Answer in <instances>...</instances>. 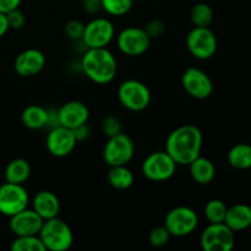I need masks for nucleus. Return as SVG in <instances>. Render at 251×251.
I'll list each match as a JSON object with an SVG mask.
<instances>
[{"mask_svg": "<svg viewBox=\"0 0 251 251\" xmlns=\"http://www.w3.org/2000/svg\"><path fill=\"white\" fill-rule=\"evenodd\" d=\"M202 132L191 124L181 125L168 135L164 151L178 166H189L198 158L202 150Z\"/></svg>", "mask_w": 251, "mask_h": 251, "instance_id": "nucleus-1", "label": "nucleus"}, {"mask_svg": "<svg viewBox=\"0 0 251 251\" xmlns=\"http://www.w3.org/2000/svg\"><path fill=\"white\" fill-rule=\"evenodd\" d=\"M83 74L97 85H107L115 78L117 59L107 48H87L81 59Z\"/></svg>", "mask_w": 251, "mask_h": 251, "instance_id": "nucleus-2", "label": "nucleus"}, {"mask_svg": "<svg viewBox=\"0 0 251 251\" xmlns=\"http://www.w3.org/2000/svg\"><path fill=\"white\" fill-rule=\"evenodd\" d=\"M46 250L66 251L74 244V233L66 222L59 217L43 221L38 233Z\"/></svg>", "mask_w": 251, "mask_h": 251, "instance_id": "nucleus-3", "label": "nucleus"}, {"mask_svg": "<svg viewBox=\"0 0 251 251\" xmlns=\"http://www.w3.org/2000/svg\"><path fill=\"white\" fill-rule=\"evenodd\" d=\"M176 167L178 164L166 151H157L144 159L141 172L149 180L162 183L169 180L176 174Z\"/></svg>", "mask_w": 251, "mask_h": 251, "instance_id": "nucleus-4", "label": "nucleus"}, {"mask_svg": "<svg viewBox=\"0 0 251 251\" xmlns=\"http://www.w3.org/2000/svg\"><path fill=\"white\" fill-rule=\"evenodd\" d=\"M118 98L124 108L130 112H142L151 102V92L144 82L139 80H126L118 88Z\"/></svg>", "mask_w": 251, "mask_h": 251, "instance_id": "nucleus-5", "label": "nucleus"}, {"mask_svg": "<svg viewBox=\"0 0 251 251\" xmlns=\"http://www.w3.org/2000/svg\"><path fill=\"white\" fill-rule=\"evenodd\" d=\"M135 154V144L129 135L119 132L108 137L103 149V159L109 167L126 166Z\"/></svg>", "mask_w": 251, "mask_h": 251, "instance_id": "nucleus-6", "label": "nucleus"}, {"mask_svg": "<svg viewBox=\"0 0 251 251\" xmlns=\"http://www.w3.org/2000/svg\"><path fill=\"white\" fill-rule=\"evenodd\" d=\"M164 227L172 237H186L195 232L199 226V216L188 206H178L169 211L164 217Z\"/></svg>", "mask_w": 251, "mask_h": 251, "instance_id": "nucleus-7", "label": "nucleus"}, {"mask_svg": "<svg viewBox=\"0 0 251 251\" xmlns=\"http://www.w3.org/2000/svg\"><path fill=\"white\" fill-rule=\"evenodd\" d=\"M186 47L194 58L207 60L217 51V37L210 27H194L186 37Z\"/></svg>", "mask_w": 251, "mask_h": 251, "instance_id": "nucleus-8", "label": "nucleus"}, {"mask_svg": "<svg viewBox=\"0 0 251 251\" xmlns=\"http://www.w3.org/2000/svg\"><path fill=\"white\" fill-rule=\"evenodd\" d=\"M234 243V232L225 222L210 223L200 238L201 248L205 251H230Z\"/></svg>", "mask_w": 251, "mask_h": 251, "instance_id": "nucleus-9", "label": "nucleus"}, {"mask_svg": "<svg viewBox=\"0 0 251 251\" xmlns=\"http://www.w3.org/2000/svg\"><path fill=\"white\" fill-rule=\"evenodd\" d=\"M29 195L24 184L4 183L0 185V213L6 217L28 207Z\"/></svg>", "mask_w": 251, "mask_h": 251, "instance_id": "nucleus-10", "label": "nucleus"}, {"mask_svg": "<svg viewBox=\"0 0 251 251\" xmlns=\"http://www.w3.org/2000/svg\"><path fill=\"white\" fill-rule=\"evenodd\" d=\"M114 37L113 22L105 17H96L85 25L81 41L87 48H107Z\"/></svg>", "mask_w": 251, "mask_h": 251, "instance_id": "nucleus-11", "label": "nucleus"}, {"mask_svg": "<svg viewBox=\"0 0 251 251\" xmlns=\"http://www.w3.org/2000/svg\"><path fill=\"white\" fill-rule=\"evenodd\" d=\"M150 44L151 38L141 27H126L117 36L118 48L127 56L142 55L150 48Z\"/></svg>", "mask_w": 251, "mask_h": 251, "instance_id": "nucleus-12", "label": "nucleus"}, {"mask_svg": "<svg viewBox=\"0 0 251 251\" xmlns=\"http://www.w3.org/2000/svg\"><path fill=\"white\" fill-rule=\"evenodd\" d=\"M181 85L189 96L196 100H206L213 92L210 76L199 68H188L181 76Z\"/></svg>", "mask_w": 251, "mask_h": 251, "instance_id": "nucleus-13", "label": "nucleus"}, {"mask_svg": "<svg viewBox=\"0 0 251 251\" xmlns=\"http://www.w3.org/2000/svg\"><path fill=\"white\" fill-rule=\"evenodd\" d=\"M77 140L74 135L73 130L56 125L50 127L46 139V146L49 153L56 158H63L69 156L75 150Z\"/></svg>", "mask_w": 251, "mask_h": 251, "instance_id": "nucleus-14", "label": "nucleus"}, {"mask_svg": "<svg viewBox=\"0 0 251 251\" xmlns=\"http://www.w3.org/2000/svg\"><path fill=\"white\" fill-rule=\"evenodd\" d=\"M42 225H43V218L33 208L28 207L11 216L9 222V227L15 237L38 235Z\"/></svg>", "mask_w": 251, "mask_h": 251, "instance_id": "nucleus-15", "label": "nucleus"}, {"mask_svg": "<svg viewBox=\"0 0 251 251\" xmlns=\"http://www.w3.org/2000/svg\"><path fill=\"white\" fill-rule=\"evenodd\" d=\"M46 66V55L39 49L29 48L16 56L14 69L22 77H32L41 73Z\"/></svg>", "mask_w": 251, "mask_h": 251, "instance_id": "nucleus-16", "label": "nucleus"}, {"mask_svg": "<svg viewBox=\"0 0 251 251\" xmlns=\"http://www.w3.org/2000/svg\"><path fill=\"white\" fill-rule=\"evenodd\" d=\"M58 115L59 125L68 127V129H75L80 125L87 124L90 118V110L87 105L80 100H70L60 107L56 112Z\"/></svg>", "mask_w": 251, "mask_h": 251, "instance_id": "nucleus-17", "label": "nucleus"}, {"mask_svg": "<svg viewBox=\"0 0 251 251\" xmlns=\"http://www.w3.org/2000/svg\"><path fill=\"white\" fill-rule=\"evenodd\" d=\"M32 208L43 218V221L58 217L60 212V201L58 196L48 190H42L34 195Z\"/></svg>", "mask_w": 251, "mask_h": 251, "instance_id": "nucleus-18", "label": "nucleus"}, {"mask_svg": "<svg viewBox=\"0 0 251 251\" xmlns=\"http://www.w3.org/2000/svg\"><path fill=\"white\" fill-rule=\"evenodd\" d=\"M225 223L234 233L248 229L251 226V207L245 203H237L228 207Z\"/></svg>", "mask_w": 251, "mask_h": 251, "instance_id": "nucleus-19", "label": "nucleus"}, {"mask_svg": "<svg viewBox=\"0 0 251 251\" xmlns=\"http://www.w3.org/2000/svg\"><path fill=\"white\" fill-rule=\"evenodd\" d=\"M189 171H190V176L195 183L200 184V185H207V184L212 183V180L216 176V167L206 157L199 156L198 158L194 159L190 164H189Z\"/></svg>", "mask_w": 251, "mask_h": 251, "instance_id": "nucleus-20", "label": "nucleus"}, {"mask_svg": "<svg viewBox=\"0 0 251 251\" xmlns=\"http://www.w3.org/2000/svg\"><path fill=\"white\" fill-rule=\"evenodd\" d=\"M50 112L42 105L31 104L24 109L21 114L22 124L31 130H39L49 125Z\"/></svg>", "mask_w": 251, "mask_h": 251, "instance_id": "nucleus-21", "label": "nucleus"}, {"mask_svg": "<svg viewBox=\"0 0 251 251\" xmlns=\"http://www.w3.org/2000/svg\"><path fill=\"white\" fill-rule=\"evenodd\" d=\"M31 176V166L24 158H15L5 168V180L12 184H25Z\"/></svg>", "mask_w": 251, "mask_h": 251, "instance_id": "nucleus-22", "label": "nucleus"}, {"mask_svg": "<svg viewBox=\"0 0 251 251\" xmlns=\"http://www.w3.org/2000/svg\"><path fill=\"white\" fill-rule=\"evenodd\" d=\"M107 179L109 185L117 190H127L131 188L135 181L134 173L126 166L110 167Z\"/></svg>", "mask_w": 251, "mask_h": 251, "instance_id": "nucleus-23", "label": "nucleus"}, {"mask_svg": "<svg viewBox=\"0 0 251 251\" xmlns=\"http://www.w3.org/2000/svg\"><path fill=\"white\" fill-rule=\"evenodd\" d=\"M228 163L235 169L247 171L251 168V145L238 144L228 152Z\"/></svg>", "mask_w": 251, "mask_h": 251, "instance_id": "nucleus-24", "label": "nucleus"}, {"mask_svg": "<svg viewBox=\"0 0 251 251\" xmlns=\"http://www.w3.org/2000/svg\"><path fill=\"white\" fill-rule=\"evenodd\" d=\"M190 20L194 27H210L213 21V10L206 2H198L190 10Z\"/></svg>", "mask_w": 251, "mask_h": 251, "instance_id": "nucleus-25", "label": "nucleus"}, {"mask_svg": "<svg viewBox=\"0 0 251 251\" xmlns=\"http://www.w3.org/2000/svg\"><path fill=\"white\" fill-rule=\"evenodd\" d=\"M227 205L222 200L213 199L206 203L203 213L208 223H223L227 215Z\"/></svg>", "mask_w": 251, "mask_h": 251, "instance_id": "nucleus-26", "label": "nucleus"}, {"mask_svg": "<svg viewBox=\"0 0 251 251\" xmlns=\"http://www.w3.org/2000/svg\"><path fill=\"white\" fill-rule=\"evenodd\" d=\"M12 251H46L43 243L38 235L16 237L11 244Z\"/></svg>", "mask_w": 251, "mask_h": 251, "instance_id": "nucleus-27", "label": "nucleus"}, {"mask_svg": "<svg viewBox=\"0 0 251 251\" xmlns=\"http://www.w3.org/2000/svg\"><path fill=\"white\" fill-rule=\"evenodd\" d=\"M102 10L112 16H124L131 10L134 0H100Z\"/></svg>", "mask_w": 251, "mask_h": 251, "instance_id": "nucleus-28", "label": "nucleus"}, {"mask_svg": "<svg viewBox=\"0 0 251 251\" xmlns=\"http://www.w3.org/2000/svg\"><path fill=\"white\" fill-rule=\"evenodd\" d=\"M171 238L172 235L168 229L164 226H158L150 232L149 242L153 248H162L168 244Z\"/></svg>", "mask_w": 251, "mask_h": 251, "instance_id": "nucleus-29", "label": "nucleus"}, {"mask_svg": "<svg viewBox=\"0 0 251 251\" xmlns=\"http://www.w3.org/2000/svg\"><path fill=\"white\" fill-rule=\"evenodd\" d=\"M102 131L107 137L114 136L122 132V122L117 117H107L102 123Z\"/></svg>", "mask_w": 251, "mask_h": 251, "instance_id": "nucleus-30", "label": "nucleus"}, {"mask_svg": "<svg viewBox=\"0 0 251 251\" xmlns=\"http://www.w3.org/2000/svg\"><path fill=\"white\" fill-rule=\"evenodd\" d=\"M83 29H85V25L78 20H71L66 24L65 26V33L73 41H81L83 34Z\"/></svg>", "mask_w": 251, "mask_h": 251, "instance_id": "nucleus-31", "label": "nucleus"}, {"mask_svg": "<svg viewBox=\"0 0 251 251\" xmlns=\"http://www.w3.org/2000/svg\"><path fill=\"white\" fill-rule=\"evenodd\" d=\"M6 17L7 22H9V27L12 29H21L26 24V16L19 7L7 12Z\"/></svg>", "mask_w": 251, "mask_h": 251, "instance_id": "nucleus-32", "label": "nucleus"}, {"mask_svg": "<svg viewBox=\"0 0 251 251\" xmlns=\"http://www.w3.org/2000/svg\"><path fill=\"white\" fill-rule=\"evenodd\" d=\"M166 29V25L161 20H151L149 24L145 27V31L147 32V34L150 36V38H158L159 36H162Z\"/></svg>", "mask_w": 251, "mask_h": 251, "instance_id": "nucleus-33", "label": "nucleus"}, {"mask_svg": "<svg viewBox=\"0 0 251 251\" xmlns=\"http://www.w3.org/2000/svg\"><path fill=\"white\" fill-rule=\"evenodd\" d=\"M82 7L88 14H96L102 9L100 0H82Z\"/></svg>", "mask_w": 251, "mask_h": 251, "instance_id": "nucleus-34", "label": "nucleus"}, {"mask_svg": "<svg viewBox=\"0 0 251 251\" xmlns=\"http://www.w3.org/2000/svg\"><path fill=\"white\" fill-rule=\"evenodd\" d=\"M22 0H0V12L7 14L11 10L17 9Z\"/></svg>", "mask_w": 251, "mask_h": 251, "instance_id": "nucleus-35", "label": "nucleus"}, {"mask_svg": "<svg viewBox=\"0 0 251 251\" xmlns=\"http://www.w3.org/2000/svg\"><path fill=\"white\" fill-rule=\"evenodd\" d=\"M74 135H75L76 140L78 141H82V140H86L88 136H90V129H88L87 124L80 125V126L73 129Z\"/></svg>", "mask_w": 251, "mask_h": 251, "instance_id": "nucleus-36", "label": "nucleus"}, {"mask_svg": "<svg viewBox=\"0 0 251 251\" xmlns=\"http://www.w3.org/2000/svg\"><path fill=\"white\" fill-rule=\"evenodd\" d=\"M9 29H10V27H9V22H7L6 14H2V12H0V38H1L2 36H5Z\"/></svg>", "mask_w": 251, "mask_h": 251, "instance_id": "nucleus-37", "label": "nucleus"}, {"mask_svg": "<svg viewBox=\"0 0 251 251\" xmlns=\"http://www.w3.org/2000/svg\"><path fill=\"white\" fill-rule=\"evenodd\" d=\"M250 169H251V168H250Z\"/></svg>", "mask_w": 251, "mask_h": 251, "instance_id": "nucleus-38", "label": "nucleus"}]
</instances>
